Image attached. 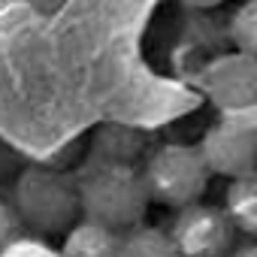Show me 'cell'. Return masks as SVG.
I'll list each match as a JSON object with an SVG mask.
<instances>
[{
    "instance_id": "1",
    "label": "cell",
    "mask_w": 257,
    "mask_h": 257,
    "mask_svg": "<svg viewBox=\"0 0 257 257\" xmlns=\"http://www.w3.org/2000/svg\"><path fill=\"white\" fill-rule=\"evenodd\" d=\"M13 209L37 236H64L79 218V182L52 167H28L16 179Z\"/></svg>"
},
{
    "instance_id": "2",
    "label": "cell",
    "mask_w": 257,
    "mask_h": 257,
    "mask_svg": "<svg viewBox=\"0 0 257 257\" xmlns=\"http://www.w3.org/2000/svg\"><path fill=\"white\" fill-rule=\"evenodd\" d=\"M79 203L82 218L121 233L140 227L152 197L143 182V173L124 164H103L79 182Z\"/></svg>"
},
{
    "instance_id": "3",
    "label": "cell",
    "mask_w": 257,
    "mask_h": 257,
    "mask_svg": "<svg viewBox=\"0 0 257 257\" xmlns=\"http://www.w3.org/2000/svg\"><path fill=\"white\" fill-rule=\"evenodd\" d=\"M212 170L206 167L203 155L197 146H164L158 149L146 170H143V182L149 188L152 203L170 206V209H185L200 203V197L206 194Z\"/></svg>"
},
{
    "instance_id": "4",
    "label": "cell",
    "mask_w": 257,
    "mask_h": 257,
    "mask_svg": "<svg viewBox=\"0 0 257 257\" xmlns=\"http://www.w3.org/2000/svg\"><path fill=\"white\" fill-rule=\"evenodd\" d=\"M233 224L224 209L194 203L179 209L170 239L179 257H227L233 251Z\"/></svg>"
},
{
    "instance_id": "5",
    "label": "cell",
    "mask_w": 257,
    "mask_h": 257,
    "mask_svg": "<svg viewBox=\"0 0 257 257\" xmlns=\"http://www.w3.org/2000/svg\"><path fill=\"white\" fill-rule=\"evenodd\" d=\"M200 88L209 94V100L221 109L245 106L257 100V58L245 55L239 49L218 55L209 61L200 73Z\"/></svg>"
},
{
    "instance_id": "6",
    "label": "cell",
    "mask_w": 257,
    "mask_h": 257,
    "mask_svg": "<svg viewBox=\"0 0 257 257\" xmlns=\"http://www.w3.org/2000/svg\"><path fill=\"white\" fill-rule=\"evenodd\" d=\"M200 155L215 176L239 179L257 170V140L233 131L230 124L215 121L200 140Z\"/></svg>"
},
{
    "instance_id": "7",
    "label": "cell",
    "mask_w": 257,
    "mask_h": 257,
    "mask_svg": "<svg viewBox=\"0 0 257 257\" xmlns=\"http://www.w3.org/2000/svg\"><path fill=\"white\" fill-rule=\"evenodd\" d=\"M118 239L121 233L79 218L67 233H64V245H61V257H118Z\"/></svg>"
},
{
    "instance_id": "8",
    "label": "cell",
    "mask_w": 257,
    "mask_h": 257,
    "mask_svg": "<svg viewBox=\"0 0 257 257\" xmlns=\"http://www.w3.org/2000/svg\"><path fill=\"white\" fill-rule=\"evenodd\" d=\"M224 212L236 230L257 236V170L248 176L230 179L227 197H224Z\"/></svg>"
},
{
    "instance_id": "9",
    "label": "cell",
    "mask_w": 257,
    "mask_h": 257,
    "mask_svg": "<svg viewBox=\"0 0 257 257\" xmlns=\"http://www.w3.org/2000/svg\"><path fill=\"white\" fill-rule=\"evenodd\" d=\"M118 257H179L170 233L158 227H131L118 239Z\"/></svg>"
},
{
    "instance_id": "10",
    "label": "cell",
    "mask_w": 257,
    "mask_h": 257,
    "mask_svg": "<svg viewBox=\"0 0 257 257\" xmlns=\"http://www.w3.org/2000/svg\"><path fill=\"white\" fill-rule=\"evenodd\" d=\"M227 34H230L233 49L257 58V0H245V4L230 16Z\"/></svg>"
},
{
    "instance_id": "11",
    "label": "cell",
    "mask_w": 257,
    "mask_h": 257,
    "mask_svg": "<svg viewBox=\"0 0 257 257\" xmlns=\"http://www.w3.org/2000/svg\"><path fill=\"white\" fill-rule=\"evenodd\" d=\"M0 257H61V248H52L43 236H19L0 251Z\"/></svg>"
},
{
    "instance_id": "12",
    "label": "cell",
    "mask_w": 257,
    "mask_h": 257,
    "mask_svg": "<svg viewBox=\"0 0 257 257\" xmlns=\"http://www.w3.org/2000/svg\"><path fill=\"white\" fill-rule=\"evenodd\" d=\"M218 121L230 124L233 131L257 140V100L254 103H245V106H233V109H221L218 112Z\"/></svg>"
},
{
    "instance_id": "13",
    "label": "cell",
    "mask_w": 257,
    "mask_h": 257,
    "mask_svg": "<svg viewBox=\"0 0 257 257\" xmlns=\"http://www.w3.org/2000/svg\"><path fill=\"white\" fill-rule=\"evenodd\" d=\"M13 239H19V215L13 206L0 200V251H4Z\"/></svg>"
},
{
    "instance_id": "14",
    "label": "cell",
    "mask_w": 257,
    "mask_h": 257,
    "mask_svg": "<svg viewBox=\"0 0 257 257\" xmlns=\"http://www.w3.org/2000/svg\"><path fill=\"white\" fill-rule=\"evenodd\" d=\"M227 257H257V242H248V245H239L233 248Z\"/></svg>"
},
{
    "instance_id": "15",
    "label": "cell",
    "mask_w": 257,
    "mask_h": 257,
    "mask_svg": "<svg viewBox=\"0 0 257 257\" xmlns=\"http://www.w3.org/2000/svg\"><path fill=\"white\" fill-rule=\"evenodd\" d=\"M182 4L191 10H212V7H221L224 0H182Z\"/></svg>"
}]
</instances>
